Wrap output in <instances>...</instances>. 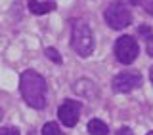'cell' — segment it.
Wrapping results in <instances>:
<instances>
[{
    "label": "cell",
    "mask_w": 153,
    "mask_h": 135,
    "mask_svg": "<svg viewBox=\"0 0 153 135\" xmlns=\"http://www.w3.org/2000/svg\"><path fill=\"white\" fill-rule=\"evenodd\" d=\"M140 32H142V34H149V29H147V27H142Z\"/></svg>",
    "instance_id": "16"
},
{
    "label": "cell",
    "mask_w": 153,
    "mask_h": 135,
    "mask_svg": "<svg viewBox=\"0 0 153 135\" xmlns=\"http://www.w3.org/2000/svg\"><path fill=\"white\" fill-rule=\"evenodd\" d=\"M143 8L147 10V13H153V2H142Z\"/></svg>",
    "instance_id": "15"
},
{
    "label": "cell",
    "mask_w": 153,
    "mask_h": 135,
    "mask_svg": "<svg viewBox=\"0 0 153 135\" xmlns=\"http://www.w3.org/2000/svg\"><path fill=\"white\" fill-rule=\"evenodd\" d=\"M88 131L92 133V135H107L109 129H107V124H105V122L94 118V120H90V122H88Z\"/></svg>",
    "instance_id": "9"
},
{
    "label": "cell",
    "mask_w": 153,
    "mask_h": 135,
    "mask_svg": "<svg viewBox=\"0 0 153 135\" xmlns=\"http://www.w3.org/2000/svg\"><path fill=\"white\" fill-rule=\"evenodd\" d=\"M42 135H63V133H61V129L56 122H48L42 128Z\"/></svg>",
    "instance_id": "10"
},
{
    "label": "cell",
    "mask_w": 153,
    "mask_h": 135,
    "mask_svg": "<svg viewBox=\"0 0 153 135\" xmlns=\"http://www.w3.org/2000/svg\"><path fill=\"white\" fill-rule=\"evenodd\" d=\"M19 90L25 99V103L33 109L46 107V80L36 70H25L19 80Z\"/></svg>",
    "instance_id": "1"
},
{
    "label": "cell",
    "mask_w": 153,
    "mask_h": 135,
    "mask_svg": "<svg viewBox=\"0 0 153 135\" xmlns=\"http://www.w3.org/2000/svg\"><path fill=\"white\" fill-rule=\"evenodd\" d=\"M147 54H149V57H153V36L147 38Z\"/></svg>",
    "instance_id": "14"
},
{
    "label": "cell",
    "mask_w": 153,
    "mask_h": 135,
    "mask_svg": "<svg viewBox=\"0 0 153 135\" xmlns=\"http://www.w3.org/2000/svg\"><path fill=\"white\" fill-rule=\"evenodd\" d=\"M149 78H151V84H153V67H151V70H149Z\"/></svg>",
    "instance_id": "17"
},
{
    "label": "cell",
    "mask_w": 153,
    "mask_h": 135,
    "mask_svg": "<svg viewBox=\"0 0 153 135\" xmlns=\"http://www.w3.org/2000/svg\"><path fill=\"white\" fill-rule=\"evenodd\" d=\"M0 135H19L16 128H0Z\"/></svg>",
    "instance_id": "12"
},
{
    "label": "cell",
    "mask_w": 153,
    "mask_h": 135,
    "mask_svg": "<svg viewBox=\"0 0 153 135\" xmlns=\"http://www.w3.org/2000/svg\"><path fill=\"white\" fill-rule=\"evenodd\" d=\"M115 135H134V131H132L130 128H121V129H119V131L115 133Z\"/></svg>",
    "instance_id": "13"
},
{
    "label": "cell",
    "mask_w": 153,
    "mask_h": 135,
    "mask_svg": "<svg viewBox=\"0 0 153 135\" xmlns=\"http://www.w3.org/2000/svg\"><path fill=\"white\" fill-rule=\"evenodd\" d=\"M46 55H48V59H52L54 63H61V55L57 54L56 48H46Z\"/></svg>",
    "instance_id": "11"
},
{
    "label": "cell",
    "mask_w": 153,
    "mask_h": 135,
    "mask_svg": "<svg viewBox=\"0 0 153 135\" xmlns=\"http://www.w3.org/2000/svg\"><path fill=\"white\" fill-rule=\"evenodd\" d=\"M71 46L80 57H90L94 51V34L86 21H76L71 32Z\"/></svg>",
    "instance_id": "2"
},
{
    "label": "cell",
    "mask_w": 153,
    "mask_h": 135,
    "mask_svg": "<svg viewBox=\"0 0 153 135\" xmlns=\"http://www.w3.org/2000/svg\"><path fill=\"white\" fill-rule=\"evenodd\" d=\"M115 55H117V61H121L123 65H130L140 55V46L132 36L124 34L115 42Z\"/></svg>",
    "instance_id": "4"
},
{
    "label": "cell",
    "mask_w": 153,
    "mask_h": 135,
    "mask_svg": "<svg viewBox=\"0 0 153 135\" xmlns=\"http://www.w3.org/2000/svg\"><path fill=\"white\" fill-rule=\"evenodd\" d=\"M73 91L79 95H84V97H92V95L98 93V88H96V84L92 80H79L73 84Z\"/></svg>",
    "instance_id": "7"
},
{
    "label": "cell",
    "mask_w": 153,
    "mask_h": 135,
    "mask_svg": "<svg viewBox=\"0 0 153 135\" xmlns=\"http://www.w3.org/2000/svg\"><path fill=\"white\" fill-rule=\"evenodd\" d=\"M105 21H107V25L115 29V31H123V29H126L128 25L132 23V15H130V10L126 8V4L121 2V0H115L107 6L103 13Z\"/></svg>",
    "instance_id": "3"
},
{
    "label": "cell",
    "mask_w": 153,
    "mask_h": 135,
    "mask_svg": "<svg viewBox=\"0 0 153 135\" xmlns=\"http://www.w3.org/2000/svg\"><path fill=\"white\" fill-rule=\"evenodd\" d=\"M80 103L79 101H73V99H65L63 103L59 105L57 109V118L61 120V124L67 128H73L76 126L79 122V116H80Z\"/></svg>",
    "instance_id": "6"
},
{
    "label": "cell",
    "mask_w": 153,
    "mask_h": 135,
    "mask_svg": "<svg viewBox=\"0 0 153 135\" xmlns=\"http://www.w3.org/2000/svg\"><path fill=\"white\" fill-rule=\"evenodd\" d=\"M0 118H2V109H0Z\"/></svg>",
    "instance_id": "18"
},
{
    "label": "cell",
    "mask_w": 153,
    "mask_h": 135,
    "mask_svg": "<svg viewBox=\"0 0 153 135\" xmlns=\"http://www.w3.org/2000/svg\"><path fill=\"white\" fill-rule=\"evenodd\" d=\"M29 10H31V13H35V15H42V13H48L52 12V10H56V4L54 2H38V0H29Z\"/></svg>",
    "instance_id": "8"
},
{
    "label": "cell",
    "mask_w": 153,
    "mask_h": 135,
    "mask_svg": "<svg viewBox=\"0 0 153 135\" xmlns=\"http://www.w3.org/2000/svg\"><path fill=\"white\" fill-rule=\"evenodd\" d=\"M147 135H153V131H149V133H147Z\"/></svg>",
    "instance_id": "19"
},
{
    "label": "cell",
    "mask_w": 153,
    "mask_h": 135,
    "mask_svg": "<svg viewBox=\"0 0 153 135\" xmlns=\"http://www.w3.org/2000/svg\"><path fill=\"white\" fill-rule=\"evenodd\" d=\"M140 84H142V74L136 72V70L119 72V74L113 78V82H111L113 91H117V93H128V91L136 90Z\"/></svg>",
    "instance_id": "5"
}]
</instances>
